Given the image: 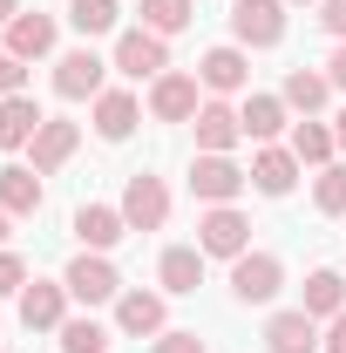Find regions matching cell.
Wrapping results in <instances>:
<instances>
[{
	"label": "cell",
	"instance_id": "cell-8",
	"mask_svg": "<svg viewBox=\"0 0 346 353\" xmlns=\"http://www.w3.org/2000/svg\"><path fill=\"white\" fill-rule=\"evenodd\" d=\"M197 109H204V102H197V75H156V82H150V116H156V123H197Z\"/></svg>",
	"mask_w": 346,
	"mask_h": 353
},
{
	"label": "cell",
	"instance_id": "cell-11",
	"mask_svg": "<svg viewBox=\"0 0 346 353\" xmlns=\"http://www.w3.org/2000/svg\"><path fill=\"white\" fill-rule=\"evenodd\" d=\"M21 319H28V333H61V319H68V285H48V279H34L28 292H21Z\"/></svg>",
	"mask_w": 346,
	"mask_h": 353
},
{
	"label": "cell",
	"instance_id": "cell-33",
	"mask_svg": "<svg viewBox=\"0 0 346 353\" xmlns=\"http://www.w3.org/2000/svg\"><path fill=\"white\" fill-rule=\"evenodd\" d=\"M156 353H204V340H197V333H170V326H163V333H156Z\"/></svg>",
	"mask_w": 346,
	"mask_h": 353
},
{
	"label": "cell",
	"instance_id": "cell-15",
	"mask_svg": "<svg viewBox=\"0 0 346 353\" xmlns=\"http://www.w3.org/2000/svg\"><path fill=\"white\" fill-rule=\"evenodd\" d=\"M7 54H21V61L54 54V14H14L7 21Z\"/></svg>",
	"mask_w": 346,
	"mask_h": 353
},
{
	"label": "cell",
	"instance_id": "cell-4",
	"mask_svg": "<svg viewBox=\"0 0 346 353\" xmlns=\"http://www.w3.org/2000/svg\"><path fill=\"white\" fill-rule=\"evenodd\" d=\"M61 285H68V299H82V306H102V299H123V279H116V265L102 259V252H82V259L61 272Z\"/></svg>",
	"mask_w": 346,
	"mask_h": 353
},
{
	"label": "cell",
	"instance_id": "cell-31",
	"mask_svg": "<svg viewBox=\"0 0 346 353\" xmlns=\"http://www.w3.org/2000/svg\"><path fill=\"white\" fill-rule=\"evenodd\" d=\"M21 82H28L21 54H7V48H0V102H7V95H21Z\"/></svg>",
	"mask_w": 346,
	"mask_h": 353
},
{
	"label": "cell",
	"instance_id": "cell-23",
	"mask_svg": "<svg viewBox=\"0 0 346 353\" xmlns=\"http://www.w3.org/2000/svg\"><path fill=\"white\" fill-rule=\"evenodd\" d=\"M305 312H312V319H340L346 312V279L340 272H312V279H305Z\"/></svg>",
	"mask_w": 346,
	"mask_h": 353
},
{
	"label": "cell",
	"instance_id": "cell-20",
	"mask_svg": "<svg viewBox=\"0 0 346 353\" xmlns=\"http://www.w3.org/2000/svg\"><path fill=\"white\" fill-rule=\"evenodd\" d=\"M41 123H48V116L28 102V95H7V102H0V150H28Z\"/></svg>",
	"mask_w": 346,
	"mask_h": 353
},
{
	"label": "cell",
	"instance_id": "cell-36",
	"mask_svg": "<svg viewBox=\"0 0 346 353\" xmlns=\"http://www.w3.org/2000/svg\"><path fill=\"white\" fill-rule=\"evenodd\" d=\"M326 353H346V312L333 319V333H326Z\"/></svg>",
	"mask_w": 346,
	"mask_h": 353
},
{
	"label": "cell",
	"instance_id": "cell-14",
	"mask_svg": "<svg viewBox=\"0 0 346 353\" xmlns=\"http://www.w3.org/2000/svg\"><path fill=\"white\" fill-rule=\"evenodd\" d=\"M265 347L272 353H312L319 347V319L312 312H272V326H265Z\"/></svg>",
	"mask_w": 346,
	"mask_h": 353
},
{
	"label": "cell",
	"instance_id": "cell-7",
	"mask_svg": "<svg viewBox=\"0 0 346 353\" xmlns=\"http://www.w3.org/2000/svg\"><path fill=\"white\" fill-rule=\"evenodd\" d=\"M102 75H109V61H102L95 48H68V54L54 61V95H68V102L102 95Z\"/></svg>",
	"mask_w": 346,
	"mask_h": 353
},
{
	"label": "cell",
	"instance_id": "cell-29",
	"mask_svg": "<svg viewBox=\"0 0 346 353\" xmlns=\"http://www.w3.org/2000/svg\"><path fill=\"white\" fill-rule=\"evenodd\" d=\"M61 353H109V326H95V319H61Z\"/></svg>",
	"mask_w": 346,
	"mask_h": 353
},
{
	"label": "cell",
	"instance_id": "cell-26",
	"mask_svg": "<svg viewBox=\"0 0 346 353\" xmlns=\"http://www.w3.org/2000/svg\"><path fill=\"white\" fill-rule=\"evenodd\" d=\"M333 150H340V136L326 130V123H312V116L292 130V157H299V163H333Z\"/></svg>",
	"mask_w": 346,
	"mask_h": 353
},
{
	"label": "cell",
	"instance_id": "cell-39",
	"mask_svg": "<svg viewBox=\"0 0 346 353\" xmlns=\"http://www.w3.org/2000/svg\"><path fill=\"white\" fill-rule=\"evenodd\" d=\"M0 238H7V211H0Z\"/></svg>",
	"mask_w": 346,
	"mask_h": 353
},
{
	"label": "cell",
	"instance_id": "cell-1",
	"mask_svg": "<svg viewBox=\"0 0 346 353\" xmlns=\"http://www.w3.org/2000/svg\"><path fill=\"white\" fill-rule=\"evenodd\" d=\"M197 252H204V259H245V252H252V218H245L238 204H211V211L197 218Z\"/></svg>",
	"mask_w": 346,
	"mask_h": 353
},
{
	"label": "cell",
	"instance_id": "cell-18",
	"mask_svg": "<svg viewBox=\"0 0 346 353\" xmlns=\"http://www.w3.org/2000/svg\"><path fill=\"white\" fill-rule=\"evenodd\" d=\"M156 279H163V292H176V299L197 292V285H204V252H197V245H170V252L156 259Z\"/></svg>",
	"mask_w": 346,
	"mask_h": 353
},
{
	"label": "cell",
	"instance_id": "cell-27",
	"mask_svg": "<svg viewBox=\"0 0 346 353\" xmlns=\"http://www.w3.org/2000/svg\"><path fill=\"white\" fill-rule=\"evenodd\" d=\"M68 28H75L82 41L109 34V28H116V0H68Z\"/></svg>",
	"mask_w": 346,
	"mask_h": 353
},
{
	"label": "cell",
	"instance_id": "cell-38",
	"mask_svg": "<svg viewBox=\"0 0 346 353\" xmlns=\"http://www.w3.org/2000/svg\"><path fill=\"white\" fill-rule=\"evenodd\" d=\"M333 136H340V150H346V109H340V130H333Z\"/></svg>",
	"mask_w": 346,
	"mask_h": 353
},
{
	"label": "cell",
	"instance_id": "cell-9",
	"mask_svg": "<svg viewBox=\"0 0 346 353\" xmlns=\"http://www.w3.org/2000/svg\"><path fill=\"white\" fill-rule=\"evenodd\" d=\"M245 183H252V170H238L231 157H197V163H190V190H197L204 204H231Z\"/></svg>",
	"mask_w": 346,
	"mask_h": 353
},
{
	"label": "cell",
	"instance_id": "cell-32",
	"mask_svg": "<svg viewBox=\"0 0 346 353\" xmlns=\"http://www.w3.org/2000/svg\"><path fill=\"white\" fill-rule=\"evenodd\" d=\"M21 285H28V265L14 259V252H0V299H7V292H21Z\"/></svg>",
	"mask_w": 346,
	"mask_h": 353
},
{
	"label": "cell",
	"instance_id": "cell-17",
	"mask_svg": "<svg viewBox=\"0 0 346 353\" xmlns=\"http://www.w3.org/2000/svg\"><path fill=\"white\" fill-rule=\"evenodd\" d=\"M123 231H130V218H123V211H109V204H82V211H75V238H82L88 252L123 245Z\"/></svg>",
	"mask_w": 346,
	"mask_h": 353
},
{
	"label": "cell",
	"instance_id": "cell-10",
	"mask_svg": "<svg viewBox=\"0 0 346 353\" xmlns=\"http://www.w3.org/2000/svg\"><path fill=\"white\" fill-rule=\"evenodd\" d=\"M238 136H245V116L238 109H224V102H204L197 109V157H224Z\"/></svg>",
	"mask_w": 346,
	"mask_h": 353
},
{
	"label": "cell",
	"instance_id": "cell-3",
	"mask_svg": "<svg viewBox=\"0 0 346 353\" xmlns=\"http://www.w3.org/2000/svg\"><path fill=\"white\" fill-rule=\"evenodd\" d=\"M116 68H123L130 82H156V75H170V48H163V34H150V28L116 34Z\"/></svg>",
	"mask_w": 346,
	"mask_h": 353
},
{
	"label": "cell",
	"instance_id": "cell-16",
	"mask_svg": "<svg viewBox=\"0 0 346 353\" xmlns=\"http://www.w3.org/2000/svg\"><path fill=\"white\" fill-rule=\"evenodd\" d=\"M252 183H258L265 197H285V190L299 183V157H292V150H278V143H265L258 157H252Z\"/></svg>",
	"mask_w": 346,
	"mask_h": 353
},
{
	"label": "cell",
	"instance_id": "cell-19",
	"mask_svg": "<svg viewBox=\"0 0 346 353\" xmlns=\"http://www.w3.org/2000/svg\"><path fill=\"white\" fill-rule=\"evenodd\" d=\"M0 211H7V218H34V211H41V170L7 163V170H0Z\"/></svg>",
	"mask_w": 346,
	"mask_h": 353
},
{
	"label": "cell",
	"instance_id": "cell-28",
	"mask_svg": "<svg viewBox=\"0 0 346 353\" xmlns=\"http://www.w3.org/2000/svg\"><path fill=\"white\" fill-rule=\"evenodd\" d=\"M143 28L150 34H183L190 28V0H143Z\"/></svg>",
	"mask_w": 346,
	"mask_h": 353
},
{
	"label": "cell",
	"instance_id": "cell-13",
	"mask_svg": "<svg viewBox=\"0 0 346 353\" xmlns=\"http://www.w3.org/2000/svg\"><path fill=\"white\" fill-rule=\"evenodd\" d=\"M197 82L217 88V95H238V88L252 82V61H245V48H211V54L197 61Z\"/></svg>",
	"mask_w": 346,
	"mask_h": 353
},
{
	"label": "cell",
	"instance_id": "cell-30",
	"mask_svg": "<svg viewBox=\"0 0 346 353\" xmlns=\"http://www.w3.org/2000/svg\"><path fill=\"white\" fill-rule=\"evenodd\" d=\"M312 204L326 211V218H346V163H326L319 183H312Z\"/></svg>",
	"mask_w": 346,
	"mask_h": 353
},
{
	"label": "cell",
	"instance_id": "cell-35",
	"mask_svg": "<svg viewBox=\"0 0 346 353\" xmlns=\"http://www.w3.org/2000/svg\"><path fill=\"white\" fill-rule=\"evenodd\" d=\"M326 82H333V88H346V41L333 48V61H326Z\"/></svg>",
	"mask_w": 346,
	"mask_h": 353
},
{
	"label": "cell",
	"instance_id": "cell-37",
	"mask_svg": "<svg viewBox=\"0 0 346 353\" xmlns=\"http://www.w3.org/2000/svg\"><path fill=\"white\" fill-rule=\"evenodd\" d=\"M14 14H21V7H14V0H0V28H7V21H14Z\"/></svg>",
	"mask_w": 346,
	"mask_h": 353
},
{
	"label": "cell",
	"instance_id": "cell-25",
	"mask_svg": "<svg viewBox=\"0 0 346 353\" xmlns=\"http://www.w3.org/2000/svg\"><path fill=\"white\" fill-rule=\"evenodd\" d=\"M278 95H285V109H305V116H312V109H326V95H333V82H326V75H312V68H292Z\"/></svg>",
	"mask_w": 346,
	"mask_h": 353
},
{
	"label": "cell",
	"instance_id": "cell-22",
	"mask_svg": "<svg viewBox=\"0 0 346 353\" xmlns=\"http://www.w3.org/2000/svg\"><path fill=\"white\" fill-rule=\"evenodd\" d=\"M116 326L136 333V340L143 333H163V292H123L116 299Z\"/></svg>",
	"mask_w": 346,
	"mask_h": 353
},
{
	"label": "cell",
	"instance_id": "cell-24",
	"mask_svg": "<svg viewBox=\"0 0 346 353\" xmlns=\"http://www.w3.org/2000/svg\"><path fill=\"white\" fill-rule=\"evenodd\" d=\"M238 116H245V136H258V143H272V136L285 130V95H252V102H245Z\"/></svg>",
	"mask_w": 346,
	"mask_h": 353
},
{
	"label": "cell",
	"instance_id": "cell-2",
	"mask_svg": "<svg viewBox=\"0 0 346 353\" xmlns=\"http://www.w3.org/2000/svg\"><path fill=\"white\" fill-rule=\"evenodd\" d=\"M231 34H238V48H278L285 41V0H238Z\"/></svg>",
	"mask_w": 346,
	"mask_h": 353
},
{
	"label": "cell",
	"instance_id": "cell-12",
	"mask_svg": "<svg viewBox=\"0 0 346 353\" xmlns=\"http://www.w3.org/2000/svg\"><path fill=\"white\" fill-rule=\"evenodd\" d=\"M75 143H82V130H75V123H68V116H48L41 130H34V143H28V150H34V170H61V163H68V157H75Z\"/></svg>",
	"mask_w": 346,
	"mask_h": 353
},
{
	"label": "cell",
	"instance_id": "cell-34",
	"mask_svg": "<svg viewBox=\"0 0 346 353\" xmlns=\"http://www.w3.org/2000/svg\"><path fill=\"white\" fill-rule=\"evenodd\" d=\"M319 28H326V34H340V41H346V0H319Z\"/></svg>",
	"mask_w": 346,
	"mask_h": 353
},
{
	"label": "cell",
	"instance_id": "cell-5",
	"mask_svg": "<svg viewBox=\"0 0 346 353\" xmlns=\"http://www.w3.org/2000/svg\"><path fill=\"white\" fill-rule=\"evenodd\" d=\"M123 218H130V231H163V218H170V190H163V176H143L136 170L130 183H123V204H116Z\"/></svg>",
	"mask_w": 346,
	"mask_h": 353
},
{
	"label": "cell",
	"instance_id": "cell-6",
	"mask_svg": "<svg viewBox=\"0 0 346 353\" xmlns=\"http://www.w3.org/2000/svg\"><path fill=\"white\" fill-rule=\"evenodd\" d=\"M278 285H285V265L272 259V252H245V259H231V292H238L245 306L278 299Z\"/></svg>",
	"mask_w": 346,
	"mask_h": 353
},
{
	"label": "cell",
	"instance_id": "cell-21",
	"mask_svg": "<svg viewBox=\"0 0 346 353\" xmlns=\"http://www.w3.org/2000/svg\"><path fill=\"white\" fill-rule=\"evenodd\" d=\"M95 130H102V143H123L136 130V95L130 88H102L95 95Z\"/></svg>",
	"mask_w": 346,
	"mask_h": 353
}]
</instances>
